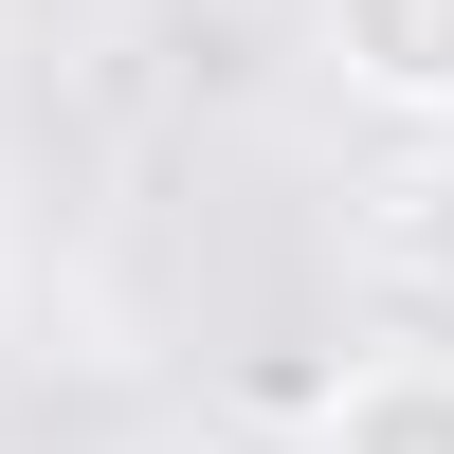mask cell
<instances>
[{
	"label": "cell",
	"instance_id": "3",
	"mask_svg": "<svg viewBox=\"0 0 454 454\" xmlns=\"http://www.w3.org/2000/svg\"><path fill=\"white\" fill-rule=\"evenodd\" d=\"M400 254H419V291L454 309V128L419 145V182H400Z\"/></svg>",
	"mask_w": 454,
	"mask_h": 454
},
{
	"label": "cell",
	"instance_id": "1",
	"mask_svg": "<svg viewBox=\"0 0 454 454\" xmlns=\"http://www.w3.org/2000/svg\"><path fill=\"white\" fill-rule=\"evenodd\" d=\"M327 73H346L382 128H454V0H327Z\"/></svg>",
	"mask_w": 454,
	"mask_h": 454
},
{
	"label": "cell",
	"instance_id": "2",
	"mask_svg": "<svg viewBox=\"0 0 454 454\" xmlns=\"http://www.w3.org/2000/svg\"><path fill=\"white\" fill-rule=\"evenodd\" d=\"M309 454H454V346H382L309 400Z\"/></svg>",
	"mask_w": 454,
	"mask_h": 454
}]
</instances>
